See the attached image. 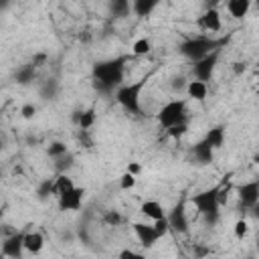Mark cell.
<instances>
[{
  "mask_svg": "<svg viewBox=\"0 0 259 259\" xmlns=\"http://www.w3.org/2000/svg\"><path fill=\"white\" fill-rule=\"evenodd\" d=\"M221 186H212V188H206L198 194H194L190 198V202L194 204L196 212L208 223V225H214L219 221V208H221V200H219V194H221Z\"/></svg>",
  "mask_w": 259,
  "mask_h": 259,
  "instance_id": "obj_3",
  "label": "cell"
},
{
  "mask_svg": "<svg viewBox=\"0 0 259 259\" xmlns=\"http://www.w3.org/2000/svg\"><path fill=\"white\" fill-rule=\"evenodd\" d=\"M186 95L194 101H204L206 95H208V85L198 81V79H192V81L186 83Z\"/></svg>",
  "mask_w": 259,
  "mask_h": 259,
  "instance_id": "obj_16",
  "label": "cell"
},
{
  "mask_svg": "<svg viewBox=\"0 0 259 259\" xmlns=\"http://www.w3.org/2000/svg\"><path fill=\"white\" fill-rule=\"evenodd\" d=\"M251 10V2L249 0H229L227 2V12L233 16V18H243L247 16Z\"/></svg>",
  "mask_w": 259,
  "mask_h": 259,
  "instance_id": "obj_19",
  "label": "cell"
},
{
  "mask_svg": "<svg viewBox=\"0 0 259 259\" xmlns=\"http://www.w3.org/2000/svg\"><path fill=\"white\" fill-rule=\"evenodd\" d=\"M156 6H158L156 0H136V2H132V12L136 16H150Z\"/></svg>",
  "mask_w": 259,
  "mask_h": 259,
  "instance_id": "obj_21",
  "label": "cell"
},
{
  "mask_svg": "<svg viewBox=\"0 0 259 259\" xmlns=\"http://www.w3.org/2000/svg\"><path fill=\"white\" fill-rule=\"evenodd\" d=\"M130 55H121L115 59H107V61H99L93 65L91 71V79H93V87L99 93H111L113 89H117L123 81V73H125V63L130 61Z\"/></svg>",
  "mask_w": 259,
  "mask_h": 259,
  "instance_id": "obj_1",
  "label": "cell"
},
{
  "mask_svg": "<svg viewBox=\"0 0 259 259\" xmlns=\"http://www.w3.org/2000/svg\"><path fill=\"white\" fill-rule=\"evenodd\" d=\"M237 196H239V202L245 206V208H255L257 202H259V180H249V182H243L237 186Z\"/></svg>",
  "mask_w": 259,
  "mask_h": 259,
  "instance_id": "obj_8",
  "label": "cell"
},
{
  "mask_svg": "<svg viewBox=\"0 0 259 259\" xmlns=\"http://www.w3.org/2000/svg\"><path fill=\"white\" fill-rule=\"evenodd\" d=\"M53 184H55V196H61V194H65L67 190L75 188V182H73V178H71L69 174H57V176L53 178Z\"/></svg>",
  "mask_w": 259,
  "mask_h": 259,
  "instance_id": "obj_20",
  "label": "cell"
},
{
  "mask_svg": "<svg viewBox=\"0 0 259 259\" xmlns=\"http://www.w3.org/2000/svg\"><path fill=\"white\" fill-rule=\"evenodd\" d=\"M186 130H188V123H182V125H174V127H170V130H166V134H168L170 138H174V140H178V138H182V136L186 134Z\"/></svg>",
  "mask_w": 259,
  "mask_h": 259,
  "instance_id": "obj_32",
  "label": "cell"
},
{
  "mask_svg": "<svg viewBox=\"0 0 259 259\" xmlns=\"http://www.w3.org/2000/svg\"><path fill=\"white\" fill-rule=\"evenodd\" d=\"M152 227H154V233H156V237H158V239H162V237L170 231L166 217H164V219H158V221H152Z\"/></svg>",
  "mask_w": 259,
  "mask_h": 259,
  "instance_id": "obj_30",
  "label": "cell"
},
{
  "mask_svg": "<svg viewBox=\"0 0 259 259\" xmlns=\"http://www.w3.org/2000/svg\"><path fill=\"white\" fill-rule=\"evenodd\" d=\"M202 140H204V142H206V144H208L212 150L223 148V146H225V125H223V123H219V125L210 127Z\"/></svg>",
  "mask_w": 259,
  "mask_h": 259,
  "instance_id": "obj_17",
  "label": "cell"
},
{
  "mask_svg": "<svg viewBox=\"0 0 259 259\" xmlns=\"http://www.w3.org/2000/svg\"><path fill=\"white\" fill-rule=\"evenodd\" d=\"M109 10H111L113 16H127L130 10H132V4L125 2V0H117V2H113V4L109 6Z\"/></svg>",
  "mask_w": 259,
  "mask_h": 259,
  "instance_id": "obj_25",
  "label": "cell"
},
{
  "mask_svg": "<svg viewBox=\"0 0 259 259\" xmlns=\"http://www.w3.org/2000/svg\"><path fill=\"white\" fill-rule=\"evenodd\" d=\"M95 117H97V115H95V109H93V107L83 109V111H75V115H73V119H75V123L79 125L81 132L91 130L93 123H95Z\"/></svg>",
  "mask_w": 259,
  "mask_h": 259,
  "instance_id": "obj_18",
  "label": "cell"
},
{
  "mask_svg": "<svg viewBox=\"0 0 259 259\" xmlns=\"http://www.w3.org/2000/svg\"><path fill=\"white\" fill-rule=\"evenodd\" d=\"M20 113H22L24 119H32V117L36 115V107H34L32 103H24V105L20 107Z\"/></svg>",
  "mask_w": 259,
  "mask_h": 259,
  "instance_id": "obj_34",
  "label": "cell"
},
{
  "mask_svg": "<svg viewBox=\"0 0 259 259\" xmlns=\"http://www.w3.org/2000/svg\"><path fill=\"white\" fill-rule=\"evenodd\" d=\"M233 65H235V67H233V71H235L237 75H239V73H243V71L247 69V65H245L243 61H237V63H233Z\"/></svg>",
  "mask_w": 259,
  "mask_h": 259,
  "instance_id": "obj_38",
  "label": "cell"
},
{
  "mask_svg": "<svg viewBox=\"0 0 259 259\" xmlns=\"http://www.w3.org/2000/svg\"><path fill=\"white\" fill-rule=\"evenodd\" d=\"M142 170V166L138 164V162H130V166H127V170L125 172H130V174H134V176H138V172Z\"/></svg>",
  "mask_w": 259,
  "mask_h": 259,
  "instance_id": "obj_37",
  "label": "cell"
},
{
  "mask_svg": "<svg viewBox=\"0 0 259 259\" xmlns=\"http://www.w3.org/2000/svg\"><path fill=\"white\" fill-rule=\"evenodd\" d=\"M221 51H223V49H221ZM221 51H214V53L202 57L200 61L192 63V75H194V79H198V81H202V83H206V81L212 79V73H214V69H217Z\"/></svg>",
  "mask_w": 259,
  "mask_h": 259,
  "instance_id": "obj_6",
  "label": "cell"
},
{
  "mask_svg": "<svg viewBox=\"0 0 259 259\" xmlns=\"http://www.w3.org/2000/svg\"><path fill=\"white\" fill-rule=\"evenodd\" d=\"M152 51V40L150 38H138L132 47V55L134 57H142V55H148Z\"/></svg>",
  "mask_w": 259,
  "mask_h": 259,
  "instance_id": "obj_23",
  "label": "cell"
},
{
  "mask_svg": "<svg viewBox=\"0 0 259 259\" xmlns=\"http://www.w3.org/2000/svg\"><path fill=\"white\" fill-rule=\"evenodd\" d=\"M83 196H85V190H83L81 186H75V188L67 190L65 194L57 196V198H59V208H61V210H69V212H75V210L81 208Z\"/></svg>",
  "mask_w": 259,
  "mask_h": 259,
  "instance_id": "obj_10",
  "label": "cell"
},
{
  "mask_svg": "<svg viewBox=\"0 0 259 259\" xmlns=\"http://www.w3.org/2000/svg\"><path fill=\"white\" fill-rule=\"evenodd\" d=\"M132 229H134V235H136V239L140 241V245H142L144 249H152V247L156 245L158 237H156L154 227H152L150 223H142V221H138V223L132 225Z\"/></svg>",
  "mask_w": 259,
  "mask_h": 259,
  "instance_id": "obj_12",
  "label": "cell"
},
{
  "mask_svg": "<svg viewBox=\"0 0 259 259\" xmlns=\"http://www.w3.org/2000/svg\"><path fill=\"white\" fill-rule=\"evenodd\" d=\"M166 221H168L170 231H176L180 235H186L188 233V217H186L184 200H180V202L174 204V208L166 214Z\"/></svg>",
  "mask_w": 259,
  "mask_h": 259,
  "instance_id": "obj_7",
  "label": "cell"
},
{
  "mask_svg": "<svg viewBox=\"0 0 259 259\" xmlns=\"http://www.w3.org/2000/svg\"><path fill=\"white\" fill-rule=\"evenodd\" d=\"M34 75H36V69L32 67V63L30 65H24V67H20L18 71H16V81L20 83V85H28L30 81H34Z\"/></svg>",
  "mask_w": 259,
  "mask_h": 259,
  "instance_id": "obj_22",
  "label": "cell"
},
{
  "mask_svg": "<svg viewBox=\"0 0 259 259\" xmlns=\"http://www.w3.org/2000/svg\"><path fill=\"white\" fill-rule=\"evenodd\" d=\"M0 148H2V138H0Z\"/></svg>",
  "mask_w": 259,
  "mask_h": 259,
  "instance_id": "obj_41",
  "label": "cell"
},
{
  "mask_svg": "<svg viewBox=\"0 0 259 259\" xmlns=\"http://www.w3.org/2000/svg\"><path fill=\"white\" fill-rule=\"evenodd\" d=\"M158 123L164 130H170L174 125L188 123V105H186V99H172V101L164 103L162 109L158 111Z\"/></svg>",
  "mask_w": 259,
  "mask_h": 259,
  "instance_id": "obj_5",
  "label": "cell"
},
{
  "mask_svg": "<svg viewBox=\"0 0 259 259\" xmlns=\"http://www.w3.org/2000/svg\"><path fill=\"white\" fill-rule=\"evenodd\" d=\"M194 253H196V257H198V259H202L204 255H208V253H210V249H208V247H200V245H194Z\"/></svg>",
  "mask_w": 259,
  "mask_h": 259,
  "instance_id": "obj_35",
  "label": "cell"
},
{
  "mask_svg": "<svg viewBox=\"0 0 259 259\" xmlns=\"http://www.w3.org/2000/svg\"><path fill=\"white\" fill-rule=\"evenodd\" d=\"M117 259H146L142 253H138V251H132V249H121L119 251V255H117Z\"/></svg>",
  "mask_w": 259,
  "mask_h": 259,
  "instance_id": "obj_33",
  "label": "cell"
},
{
  "mask_svg": "<svg viewBox=\"0 0 259 259\" xmlns=\"http://www.w3.org/2000/svg\"><path fill=\"white\" fill-rule=\"evenodd\" d=\"M192 156L196 158L198 164H210L212 158H214V150H212L204 140H200V142H196V144L192 146Z\"/></svg>",
  "mask_w": 259,
  "mask_h": 259,
  "instance_id": "obj_15",
  "label": "cell"
},
{
  "mask_svg": "<svg viewBox=\"0 0 259 259\" xmlns=\"http://www.w3.org/2000/svg\"><path fill=\"white\" fill-rule=\"evenodd\" d=\"M184 81H186V79H182V77L174 79V81H172V89H174V91H176V89H178V91H180V89H186V83H184Z\"/></svg>",
  "mask_w": 259,
  "mask_h": 259,
  "instance_id": "obj_36",
  "label": "cell"
},
{
  "mask_svg": "<svg viewBox=\"0 0 259 259\" xmlns=\"http://www.w3.org/2000/svg\"><path fill=\"white\" fill-rule=\"evenodd\" d=\"M121 221H123V217H121L119 210H107V212L103 214V223H105L107 227H119Z\"/></svg>",
  "mask_w": 259,
  "mask_h": 259,
  "instance_id": "obj_26",
  "label": "cell"
},
{
  "mask_svg": "<svg viewBox=\"0 0 259 259\" xmlns=\"http://www.w3.org/2000/svg\"><path fill=\"white\" fill-rule=\"evenodd\" d=\"M247 259H255V257H253V255H249V257H247Z\"/></svg>",
  "mask_w": 259,
  "mask_h": 259,
  "instance_id": "obj_40",
  "label": "cell"
},
{
  "mask_svg": "<svg viewBox=\"0 0 259 259\" xmlns=\"http://www.w3.org/2000/svg\"><path fill=\"white\" fill-rule=\"evenodd\" d=\"M146 79H138L134 83H121L117 89H115V99L117 103L127 111V113H134V115H140L142 113V91L146 89Z\"/></svg>",
  "mask_w": 259,
  "mask_h": 259,
  "instance_id": "obj_4",
  "label": "cell"
},
{
  "mask_svg": "<svg viewBox=\"0 0 259 259\" xmlns=\"http://www.w3.org/2000/svg\"><path fill=\"white\" fill-rule=\"evenodd\" d=\"M36 194H38V198H40V200L49 198L51 194L55 196V184H53V178H45V180L40 182V186H38Z\"/></svg>",
  "mask_w": 259,
  "mask_h": 259,
  "instance_id": "obj_24",
  "label": "cell"
},
{
  "mask_svg": "<svg viewBox=\"0 0 259 259\" xmlns=\"http://www.w3.org/2000/svg\"><path fill=\"white\" fill-rule=\"evenodd\" d=\"M0 259H4V255H2V249H0Z\"/></svg>",
  "mask_w": 259,
  "mask_h": 259,
  "instance_id": "obj_39",
  "label": "cell"
},
{
  "mask_svg": "<svg viewBox=\"0 0 259 259\" xmlns=\"http://www.w3.org/2000/svg\"><path fill=\"white\" fill-rule=\"evenodd\" d=\"M247 233H249V223L245 219H239L235 223V237L237 239H243V237H247Z\"/></svg>",
  "mask_w": 259,
  "mask_h": 259,
  "instance_id": "obj_31",
  "label": "cell"
},
{
  "mask_svg": "<svg viewBox=\"0 0 259 259\" xmlns=\"http://www.w3.org/2000/svg\"><path fill=\"white\" fill-rule=\"evenodd\" d=\"M71 166H73V156H71L69 152L63 154L61 158H57V172H59V174H67L65 170L71 168Z\"/></svg>",
  "mask_w": 259,
  "mask_h": 259,
  "instance_id": "obj_28",
  "label": "cell"
},
{
  "mask_svg": "<svg viewBox=\"0 0 259 259\" xmlns=\"http://www.w3.org/2000/svg\"><path fill=\"white\" fill-rule=\"evenodd\" d=\"M198 28H202L204 32H219L223 28V18H221V12L217 8H208L204 10L198 20H196Z\"/></svg>",
  "mask_w": 259,
  "mask_h": 259,
  "instance_id": "obj_11",
  "label": "cell"
},
{
  "mask_svg": "<svg viewBox=\"0 0 259 259\" xmlns=\"http://www.w3.org/2000/svg\"><path fill=\"white\" fill-rule=\"evenodd\" d=\"M231 36H221V38H214V36H192V38H186L184 42H180L178 47V53L186 59H190L192 63L200 61L202 57L214 53V51H221L223 47H227Z\"/></svg>",
  "mask_w": 259,
  "mask_h": 259,
  "instance_id": "obj_2",
  "label": "cell"
},
{
  "mask_svg": "<svg viewBox=\"0 0 259 259\" xmlns=\"http://www.w3.org/2000/svg\"><path fill=\"white\" fill-rule=\"evenodd\" d=\"M22 239H24V233H12L6 239H2L0 241L2 255L8 257V259H22V253H24Z\"/></svg>",
  "mask_w": 259,
  "mask_h": 259,
  "instance_id": "obj_9",
  "label": "cell"
},
{
  "mask_svg": "<svg viewBox=\"0 0 259 259\" xmlns=\"http://www.w3.org/2000/svg\"><path fill=\"white\" fill-rule=\"evenodd\" d=\"M140 212L146 219H150V221H158V219H164L166 217V210H164V206L158 200H144L140 204Z\"/></svg>",
  "mask_w": 259,
  "mask_h": 259,
  "instance_id": "obj_14",
  "label": "cell"
},
{
  "mask_svg": "<svg viewBox=\"0 0 259 259\" xmlns=\"http://www.w3.org/2000/svg\"><path fill=\"white\" fill-rule=\"evenodd\" d=\"M22 245H24V251L26 253L38 255L45 249V237L38 231H26L24 233V239H22Z\"/></svg>",
  "mask_w": 259,
  "mask_h": 259,
  "instance_id": "obj_13",
  "label": "cell"
},
{
  "mask_svg": "<svg viewBox=\"0 0 259 259\" xmlns=\"http://www.w3.org/2000/svg\"><path fill=\"white\" fill-rule=\"evenodd\" d=\"M136 182H138V178H136L134 174H130V172H123V174L119 176V188H121V190H132V188L136 186Z\"/></svg>",
  "mask_w": 259,
  "mask_h": 259,
  "instance_id": "obj_29",
  "label": "cell"
},
{
  "mask_svg": "<svg viewBox=\"0 0 259 259\" xmlns=\"http://www.w3.org/2000/svg\"><path fill=\"white\" fill-rule=\"evenodd\" d=\"M69 150H67V146L63 144V142H53L51 146H49V150H47V154L53 158V160H57V158H61L63 154H67Z\"/></svg>",
  "mask_w": 259,
  "mask_h": 259,
  "instance_id": "obj_27",
  "label": "cell"
}]
</instances>
